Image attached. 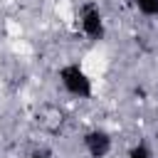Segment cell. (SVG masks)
<instances>
[{
	"label": "cell",
	"mask_w": 158,
	"mask_h": 158,
	"mask_svg": "<svg viewBox=\"0 0 158 158\" xmlns=\"http://www.w3.org/2000/svg\"><path fill=\"white\" fill-rule=\"evenodd\" d=\"M59 81H62L64 91L72 94V96H77V99H89L91 91H94L89 74H86L79 64H64V67L59 69Z\"/></svg>",
	"instance_id": "obj_1"
},
{
	"label": "cell",
	"mask_w": 158,
	"mask_h": 158,
	"mask_svg": "<svg viewBox=\"0 0 158 158\" xmlns=\"http://www.w3.org/2000/svg\"><path fill=\"white\" fill-rule=\"evenodd\" d=\"M79 22H81V32H84L89 40H94V42L104 40V35H106L104 15H101V10H99L94 2H84L81 12H79Z\"/></svg>",
	"instance_id": "obj_2"
},
{
	"label": "cell",
	"mask_w": 158,
	"mask_h": 158,
	"mask_svg": "<svg viewBox=\"0 0 158 158\" xmlns=\"http://www.w3.org/2000/svg\"><path fill=\"white\" fill-rule=\"evenodd\" d=\"M64 121H67L64 111H62L59 106H54V104H44V106H40V109L35 111V123H37L42 131H47V133L62 131V128H64Z\"/></svg>",
	"instance_id": "obj_3"
},
{
	"label": "cell",
	"mask_w": 158,
	"mask_h": 158,
	"mask_svg": "<svg viewBox=\"0 0 158 158\" xmlns=\"http://www.w3.org/2000/svg\"><path fill=\"white\" fill-rule=\"evenodd\" d=\"M84 151L91 158H104L111 151V136L104 128H91L84 133Z\"/></svg>",
	"instance_id": "obj_4"
},
{
	"label": "cell",
	"mask_w": 158,
	"mask_h": 158,
	"mask_svg": "<svg viewBox=\"0 0 158 158\" xmlns=\"http://www.w3.org/2000/svg\"><path fill=\"white\" fill-rule=\"evenodd\" d=\"M133 7L146 17H158V0H131Z\"/></svg>",
	"instance_id": "obj_5"
},
{
	"label": "cell",
	"mask_w": 158,
	"mask_h": 158,
	"mask_svg": "<svg viewBox=\"0 0 158 158\" xmlns=\"http://www.w3.org/2000/svg\"><path fill=\"white\" fill-rule=\"evenodd\" d=\"M128 158H153V151H151V146L148 143H136V146H131V151H128Z\"/></svg>",
	"instance_id": "obj_6"
},
{
	"label": "cell",
	"mask_w": 158,
	"mask_h": 158,
	"mask_svg": "<svg viewBox=\"0 0 158 158\" xmlns=\"http://www.w3.org/2000/svg\"><path fill=\"white\" fill-rule=\"evenodd\" d=\"M30 158H47V156H40V153H35V156H30Z\"/></svg>",
	"instance_id": "obj_7"
}]
</instances>
